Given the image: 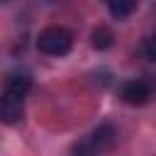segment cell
Here are the masks:
<instances>
[{"label":"cell","mask_w":156,"mask_h":156,"mask_svg":"<svg viewBox=\"0 0 156 156\" xmlns=\"http://www.w3.org/2000/svg\"><path fill=\"white\" fill-rule=\"evenodd\" d=\"M32 88V80L27 76H12L0 95V122L2 124H17L24 115V100Z\"/></svg>","instance_id":"obj_1"},{"label":"cell","mask_w":156,"mask_h":156,"mask_svg":"<svg viewBox=\"0 0 156 156\" xmlns=\"http://www.w3.org/2000/svg\"><path fill=\"white\" fill-rule=\"evenodd\" d=\"M73 46V34L66 27H44L37 37V49L46 56H66Z\"/></svg>","instance_id":"obj_2"},{"label":"cell","mask_w":156,"mask_h":156,"mask_svg":"<svg viewBox=\"0 0 156 156\" xmlns=\"http://www.w3.org/2000/svg\"><path fill=\"white\" fill-rule=\"evenodd\" d=\"M151 95H154V88H151L146 80H141V78L124 80V83H122V88H119V98H122V102L134 105V107L146 105V102L151 100Z\"/></svg>","instance_id":"obj_3"},{"label":"cell","mask_w":156,"mask_h":156,"mask_svg":"<svg viewBox=\"0 0 156 156\" xmlns=\"http://www.w3.org/2000/svg\"><path fill=\"white\" fill-rule=\"evenodd\" d=\"M107 10H110V15L115 17V20H127L134 10H136V2H132V0H112V2H107Z\"/></svg>","instance_id":"obj_4"},{"label":"cell","mask_w":156,"mask_h":156,"mask_svg":"<svg viewBox=\"0 0 156 156\" xmlns=\"http://www.w3.org/2000/svg\"><path fill=\"white\" fill-rule=\"evenodd\" d=\"M93 46H95L98 51L110 49V46H112V32H110L107 27H98V29L93 32Z\"/></svg>","instance_id":"obj_5"},{"label":"cell","mask_w":156,"mask_h":156,"mask_svg":"<svg viewBox=\"0 0 156 156\" xmlns=\"http://www.w3.org/2000/svg\"><path fill=\"white\" fill-rule=\"evenodd\" d=\"M144 54H146L151 61H156V34L149 37V39L144 41Z\"/></svg>","instance_id":"obj_6"},{"label":"cell","mask_w":156,"mask_h":156,"mask_svg":"<svg viewBox=\"0 0 156 156\" xmlns=\"http://www.w3.org/2000/svg\"><path fill=\"white\" fill-rule=\"evenodd\" d=\"M71 156H95V154H93V151H90V149H88V146L80 141V144L73 149V154H71Z\"/></svg>","instance_id":"obj_7"}]
</instances>
